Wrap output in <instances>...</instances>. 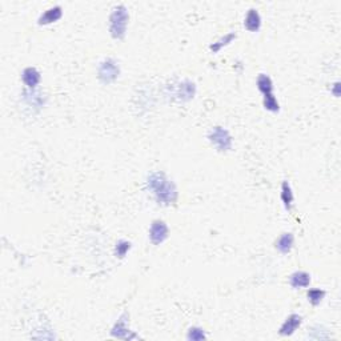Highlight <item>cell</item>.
I'll return each instance as SVG.
<instances>
[{"label":"cell","instance_id":"1","mask_svg":"<svg viewBox=\"0 0 341 341\" xmlns=\"http://www.w3.org/2000/svg\"><path fill=\"white\" fill-rule=\"evenodd\" d=\"M147 188L149 192H152L155 199L164 206H171L177 202V188L175 183L169 179L166 173L152 172L147 177Z\"/></svg>","mask_w":341,"mask_h":341},{"label":"cell","instance_id":"2","mask_svg":"<svg viewBox=\"0 0 341 341\" xmlns=\"http://www.w3.org/2000/svg\"><path fill=\"white\" fill-rule=\"evenodd\" d=\"M129 13L126 6L119 4L113 7L110 15V33L113 39L122 40L126 36L127 27H128Z\"/></svg>","mask_w":341,"mask_h":341},{"label":"cell","instance_id":"3","mask_svg":"<svg viewBox=\"0 0 341 341\" xmlns=\"http://www.w3.org/2000/svg\"><path fill=\"white\" fill-rule=\"evenodd\" d=\"M120 75L119 63L115 59L107 57L97 67V77L102 83L111 84L113 83Z\"/></svg>","mask_w":341,"mask_h":341},{"label":"cell","instance_id":"4","mask_svg":"<svg viewBox=\"0 0 341 341\" xmlns=\"http://www.w3.org/2000/svg\"><path fill=\"white\" fill-rule=\"evenodd\" d=\"M208 139L217 151L226 152L232 148V136L231 133L223 127H213L208 135Z\"/></svg>","mask_w":341,"mask_h":341},{"label":"cell","instance_id":"5","mask_svg":"<svg viewBox=\"0 0 341 341\" xmlns=\"http://www.w3.org/2000/svg\"><path fill=\"white\" fill-rule=\"evenodd\" d=\"M46 96L40 92L39 90L33 88V90H26L23 92V102L28 110H31L32 113L40 112V110L46 106Z\"/></svg>","mask_w":341,"mask_h":341},{"label":"cell","instance_id":"6","mask_svg":"<svg viewBox=\"0 0 341 341\" xmlns=\"http://www.w3.org/2000/svg\"><path fill=\"white\" fill-rule=\"evenodd\" d=\"M168 233L169 229L166 222H163V220H155V222L151 224V228H149V238H151V242L155 245H159L166 242L167 238H168Z\"/></svg>","mask_w":341,"mask_h":341},{"label":"cell","instance_id":"7","mask_svg":"<svg viewBox=\"0 0 341 341\" xmlns=\"http://www.w3.org/2000/svg\"><path fill=\"white\" fill-rule=\"evenodd\" d=\"M196 93V86L195 83L189 82V80H183L179 84H176L175 92H173V97L179 102H188V100L193 99Z\"/></svg>","mask_w":341,"mask_h":341},{"label":"cell","instance_id":"8","mask_svg":"<svg viewBox=\"0 0 341 341\" xmlns=\"http://www.w3.org/2000/svg\"><path fill=\"white\" fill-rule=\"evenodd\" d=\"M127 318H128V316L124 313V315L120 316L119 320L115 323L112 331H111V335H112L113 337L126 338V340H129V338H135L136 337V335L131 333V331H129L128 320H127Z\"/></svg>","mask_w":341,"mask_h":341},{"label":"cell","instance_id":"9","mask_svg":"<svg viewBox=\"0 0 341 341\" xmlns=\"http://www.w3.org/2000/svg\"><path fill=\"white\" fill-rule=\"evenodd\" d=\"M22 80H23L24 86L30 90H33L39 86L42 76H40V72L35 68V67H27L24 68L23 72H22Z\"/></svg>","mask_w":341,"mask_h":341},{"label":"cell","instance_id":"10","mask_svg":"<svg viewBox=\"0 0 341 341\" xmlns=\"http://www.w3.org/2000/svg\"><path fill=\"white\" fill-rule=\"evenodd\" d=\"M303 317L300 315H293L288 316V317L285 318V322L283 323V325L280 327V335L282 336H291L293 335L296 332V329L302 325Z\"/></svg>","mask_w":341,"mask_h":341},{"label":"cell","instance_id":"11","mask_svg":"<svg viewBox=\"0 0 341 341\" xmlns=\"http://www.w3.org/2000/svg\"><path fill=\"white\" fill-rule=\"evenodd\" d=\"M62 16H63V10H62V7L53 6L51 7V8H48V10L44 11V12L40 15V17L37 19V23H39L40 26H47V24L57 22Z\"/></svg>","mask_w":341,"mask_h":341},{"label":"cell","instance_id":"12","mask_svg":"<svg viewBox=\"0 0 341 341\" xmlns=\"http://www.w3.org/2000/svg\"><path fill=\"white\" fill-rule=\"evenodd\" d=\"M244 27L249 32H257L262 27V16L258 13L257 10L255 8H251V10L247 12L244 19Z\"/></svg>","mask_w":341,"mask_h":341},{"label":"cell","instance_id":"13","mask_svg":"<svg viewBox=\"0 0 341 341\" xmlns=\"http://www.w3.org/2000/svg\"><path fill=\"white\" fill-rule=\"evenodd\" d=\"M289 284L295 289L307 288L311 284V275L304 271H297L289 276Z\"/></svg>","mask_w":341,"mask_h":341},{"label":"cell","instance_id":"14","mask_svg":"<svg viewBox=\"0 0 341 341\" xmlns=\"http://www.w3.org/2000/svg\"><path fill=\"white\" fill-rule=\"evenodd\" d=\"M293 244H295V236L291 232H285L276 242V248L282 253H289L293 248Z\"/></svg>","mask_w":341,"mask_h":341},{"label":"cell","instance_id":"15","mask_svg":"<svg viewBox=\"0 0 341 341\" xmlns=\"http://www.w3.org/2000/svg\"><path fill=\"white\" fill-rule=\"evenodd\" d=\"M280 197H282V202L283 204H284L285 209L291 211L292 206H293V202H295V196H293V191H292V187L288 182H283Z\"/></svg>","mask_w":341,"mask_h":341},{"label":"cell","instance_id":"16","mask_svg":"<svg viewBox=\"0 0 341 341\" xmlns=\"http://www.w3.org/2000/svg\"><path fill=\"white\" fill-rule=\"evenodd\" d=\"M257 88L263 95H271L273 93V82L271 77L265 73H260L257 77Z\"/></svg>","mask_w":341,"mask_h":341},{"label":"cell","instance_id":"17","mask_svg":"<svg viewBox=\"0 0 341 341\" xmlns=\"http://www.w3.org/2000/svg\"><path fill=\"white\" fill-rule=\"evenodd\" d=\"M235 39H236V33L235 32L227 33L226 36L220 37V39L217 40V42H215V43H213V44H211V46H209V50L212 51L213 53H217V52H219V51H222L223 48H224V47H227V46H228V44H231L232 42H233V40H235Z\"/></svg>","mask_w":341,"mask_h":341},{"label":"cell","instance_id":"18","mask_svg":"<svg viewBox=\"0 0 341 341\" xmlns=\"http://www.w3.org/2000/svg\"><path fill=\"white\" fill-rule=\"evenodd\" d=\"M263 106L269 112H278V110H280V104H278L277 99H276L273 93L265 95L264 99H263Z\"/></svg>","mask_w":341,"mask_h":341},{"label":"cell","instance_id":"19","mask_svg":"<svg viewBox=\"0 0 341 341\" xmlns=\"http://www.w3.org/2000/svg\"><path fill=\"white\" fill-rule=\"evenodd\" d=\"M307 297H308L309 303H311L312 305H318L323 300H324L325 291H323V289L320 288L309 289L308 293H307Z\"/></svg>","mask_w":341,"mask_h":341},{"label":"cell","instance_id":"20","mask_svg":"<svg viewBox=\"0 0 341 341\" xmlns=\"http://www.w3.org/2000/svg\"><path fill=\"white\" fill-rule=\"evenodd\" d=\"M131 249V243L127 242V240H119L115 245V255L116 257L123 258L126 257V255L128 253V251Z\"/></svg>","mask_w":341,"mask_h":341},{"label":"cell","instance_id":"21","mask_svg":"<svg viewBox=\"0 0 341 341\" xmlns=\"http://www.w3.org/2000/svg\"><path fill=\"white\" fill-rule=\"evenodd\" d=\"M187 338H188V340H191V341H200V340H204V338H207V336H206V333H204V331H203L202 328L193 327V328H191L188 331Z\"/></svg>","mask_w":341,"mask_h":341},{"label":"cell","instance_id":"22","mask_svg":"<svg viewBox=\"0 0 341 341\" xmlns=\"http://www.w3.org/2000/svg\"><path fill=\"white\" fill-rule=\"evenodd\" d=\"M338 88H340V83H336L335 86H333V90H332V92H333V95H335L336 97L340 96V92H338Z\"/></svg>","mask_w":341,"mask_h":341}]
</instances>
